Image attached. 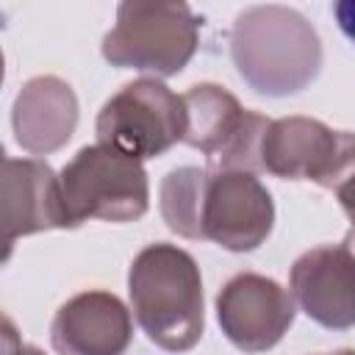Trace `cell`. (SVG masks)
I'll return each instance as SVG.
<instances>
[{"mask_svg": "<svg viewBox=\"0 0 355 355\" xmlns=\"http://www.w3.org/2000/svg\"><path fill=\"white\" fill-rule=\"evenodd\" d=\"M230 58L258 94L288 97L316 80L322 39L297 8L277 3L250 6L233 19Z\"/></svg>", "mask_w": 355, "mask_h": 355, "instance_id": "6da1fadb", "label": "cell"}, {"mask_svg": "<svg viewBox=\"0 0 355 355\" xmlns=\"http://www.w3.org/2000/svg\"><path fill=\"white\" fill-rule=\"evenodd\" d=\"M324 355H355V349H336V352H324Z\"/></svg>", "mask_w": 355, "mask_h": 355, "instance_id": "ac0fdd59", "label": "cell"}, {"mask_svg": "<svg viewBox=\"0 0 355 355\" xmlns=\"http://www.w3.org/2000/svg\"><path fill=\"white\" fill-rule=\"evenodd\" d=\"M333 14H336V22L341 28V33L355 44V0H341L333 6Z\"/></svg>", "mask_w": 355, "mask_h": 355, "instance_id": "9a60e30c", "label": "cell"}, {"mask_svg": "<svg viewBox=\"0 0 355 355\" xmlns=\"http://www.w3.org/2000/svg\"><path fill=\"white\" fill-rule=\"evenodd\" d=\"M17 144L31 155L61 150L78 128V97L58 75H36L22 83L11 105Z\"/></svg>", "mask_w": 355, "mask_h": 355, "instance_id": "4fadbf2b", "label": "cell"}, {"mask_svg": "<svg viewBox=\"0 0 355 355\" xmlns=\"http://www.w3.org/2000/svg\"><path fill=\"white\" fill-rule=\"evenodd\" d=\"M183 141L208 158V172H263L261 147L269 122L258 111L241 108L236 94L219 83H197L183 94Z\"/></svg>", "mask_w": 355, "mask_h": 355, "instance_id": "5b68a950", "label": "cell"}, {"mask_svg": "<svg viewBox=\"0 0 355 355\" xmlns=\"http://www.w3.org/2000/svg\"><path fill=\"white\" fill-rule=\"evenodd\" d=\"M288 291L297 308L327 330L355 327V255L344 244H319L291 263Z\"/></svg>", "mask_w": 355, "mask_h": 355, "instance_id": "30bf717a", "label": "cell"}, {"mask_svg": "<svg viewBox=\"0 0 355 355\" xmlns=\"http://www.w3.org/2000/svg\"><path fill=\"white\" fill-rule=\"evenodd\" d=\"M3 244L6 258L17 239L69 227L58 175L39 158H3Z\"/></svg>", "mask_w": 355, "mask_h": 355, "instance_id": "8fae6325", "label": "cell"}, {"mask_svg": "<svg viewBox=\"0 0 355 355\" xmlns=\"http://www.w3.org/2000/svg\"><path fill=\"white\" fill-rule=\"evenodd\" d=\"M275 225L269 189L250 172H216L208 178L202 236L230 252L261 247Z\"/></svg>", "mask_w": 355, "mask_h": 355, "instance_id": "9c48e42d", "label": "cell"}, {"mask_svg": "<svg viewBox=\"0 0 355 355\" xmlns=\"http://www.w3.org/2000/svg\"><path fill=\"white\" fill-rule=\"evenodd\" d=\"M208 169L200 166H178L166 172L158 189V208L166 227L183 239H205L202 236V208L208 189Z\"/></svg>", "mask_w": 355, "mask_h": 355, "instance_id": "5bb4252c", "label": "cell"}, {"mask_svg": "<svg viewBox=\"0 0 355 355\" xmlns=\"http://www.w3.org/2000/svg\"><path fill=\"white\" fill-rule=\"evenodd\" d=\"M297 302L277 280L258 272L233 275L216 294V319L225 338L244 352L272 349L294 324Z\"/></svg>", "mask_w": 355, "mask_h": 355, "instance_id": "ba28073f", "label": "cell"}, {"mask_svg": "<svg viewBox=\"0 0 355 355\" xmlns=\"http://www.w3.org/2000/svg\"><path fill=\"white\" fill-rule=\"evenodd\" d=\"M263 172L336 189L355 169V133L333 130L313 116L272 119L261 147Z\"/></svg>", "mask_w": 355, "mask_h": 355, "instance_id": "52a82bcc", "label": "cell"}, {"mask_svg": "<svg viewBox=\"0 0 355 355\" xmlns=\"http://www.w3.org/2000/svg\"><path fill=\"white\" fill-rule=\"evenodd\" d=\"M3 355H44L39 347H31V344H22L14 333V324L11 319H6V347H3Z\"/></svg>", "mask_w": 355, "mask_h": 355, "instance_id": "2e32d148", "label": "cell"}, {"mask_svg": "<svg viewBox=\"0 0 355 355\" xmlns=\"http://www.w3.org/2000/svg\"><path fill=\"white\" fill-rule=\"evenodd\" d=\"M349 222H352V227H349V233L344 236V241H341V244H344V247H347V250L355 255V219H349Z\"/></svg>", "mask_w": 355, "mask_h": 355, "instance_id": "e0dca14e", "label": "cell"}, {"mask_svg": "<svg viewBox=\"0 0 355 355\" xmlns=\"http://www.w3.org/2000/svg\"><path fill=\"white\" fill-rule=\"evenodd\" d=\"M133 338L128 305L103 288L69 297L53 316L50 341L58 355H122Z\"/></svg>", "mask_w": 355, "mask_h": 355, "instance_id": "7c38bea8", "label": "cell"}, {"mask_svg": "<svg viewBox=\"0 0 355 355\" xmlns=\"http://www.w3.org/2000/svg\"><path fill=\"white\" fill-rule=\"evenodd\" d=\"M58 183L69 227L86 219L136 222L150 208V183L141 161L100 141L80 147L58 172Z\"/></svg>", "mask_w": 355, "mask_h": 355, "instance_id": "277c9868", "label": "cell"}, {"mask_svg": "<svg viewBox=\"0 0 355 355\" xmlns=\"http://www.w3.org/2000/svg\"><path fill=\"white\" fill-rule=\"evenodd\" d=\"M97 141L136 161L158 158L186 136L183 94L155 78H139L111 94L94 122Z\"/></svg>", "mask_w": 355, "mask_h": 355, "instance_id": "8992f818", "label": "cell"}, {"mask_svg": "<svg viewBox=\"0 0 355 355\" xmlns=\"http://www.w3.org/2000/svg\"><path fill=\"white\" fill-rule=\"evenodd\" d=\"M130 311L153 344L186 352L202 338V277L197 261L175 244H147L128 272Z\"/></svg>", "mask_w": 355, "mask_h": 355, "instance_id": "7a4b0ae2", "label": "cell"}, {"mask_svg": "<svg viewBox=\"0 0 355 355\" xmlns=\"http://www.w3.org/2000/svg\"><path fill=\"white\" fill-rule=\"evenodd\" d=\"M200 44V19L186 3L130 0L116 6V22L103 36V58L119 69L178 75Z\"/></svg>", "mask_w": 355, "mask_h": 355, "instance_id": "3957f363", "label": "cell"}]
</instances>
